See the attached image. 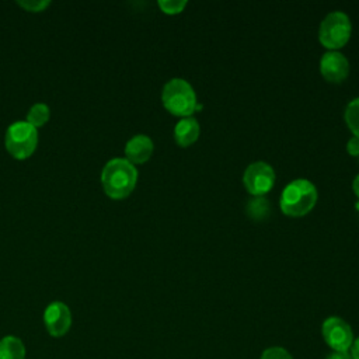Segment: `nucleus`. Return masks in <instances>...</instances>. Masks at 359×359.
Wrapping results in <instances>:
<instances>
[{"instance_id": "nucleus-1", "label": "nucleus", "mask_w": 359, "mask_h": 359, "mask_svg": "<svg viewBox=\"0 0 359 359\" xmlns=\"http://www.w3.org/2000/svg\"><path fill=\"white\" fill-rule=\"evenodd\" d=\"M137 171L126 158L109 160L101 172V184L105 194L112 199L126 198L135 188Z\"/></svg>"}, {"instance_id": "nucleus-2", "label": "nucleus", "mask_w": 359, "mask_h": 359, "mask_svg": "<svg viewBox=\"0 0 359 359\" xmlns=\"http://www.w3.org/2000/svg\"><path fill=\"white\" fill-rule=\"evenodd\" d=\"M317 202V189L313 182L297 178L289 182L280 195V209L289 216H303L309 213Z\"/></svg>"}, {"instance_id": "nucleus-3", "label": "nucleus", "mask_w": 359, "mask_h": 359, "mask_svg": "<svg viewBox=\"0 0 359 359\" xmlns=\"http://www.w3.org/2000/svg\"><path fill=\"white\" fill-rule=\"evenodd\" d=\"M164 107L174 115L189 116L196 109V94L192 86L184 79L168 80L161 93Z\"/></svg>"}, {"instance_id": "nucleus-4", "label": "nucleus", "mask_w": 359, "mask_h": 359, "mask_svg": "<svg viewBox=\"0 0 359 359\" xmlns=\"http://www.w3.org/2000/svg\"><path fill=\"white\" fill-rule=\"evenodd\" d=\"M4 144L14 158L25 160L38 146V129L27 121H17L7 128Z\"/></svg>"}, {"instance_id": "nucleus-5", "label": "nucleus", "mask_w": 359, "mask_h": 359, "mask_svg": "<svg viewBox=\"0 0 359 359\" xmlns=\"http://www.w3.org/2000/svg\"><path fill=\"white\" fill-rule=\"evenodd\" d=\"M351 21L344 11H332L320 24L318 39L328 49H337L346 43L351 35Z\"/></svg>"}, {"instance_id": "nucleus-6", "label": "nucleus", "mask_w": 359, "mask_h": 359, "mask_svg": "<svg viewBox=\"0 0 359 359\" xmlns=\"http://www.w3.org/2000/svg\"><path fill=\"white\" fill-rule=\"evenodd\" d=\"M247 191L254 196H264L275 184V171L265 161L251 163L243 175Z\"/></svg>"}, {"instance_id": "nucleus-7", "label": "nucleus", "mask_w": 359, "mask_h": 359, "mask_svg": "<svg viewBox=\"0 0 359 359\" xmlns=\"http://www.w3.org/2000/svg\"><path fill=\"white\" fill-rule=\"evenodd\" d=\"M327 345L335 352H348L353 342V334L348 323L339 317H328L321 327Z\"/></svg>"}, {"instance_id": "nucleus-8", "label": "nucleus", "mask_w": 359, "mask_h": 359, "mask_svg": "<svg viewBox=\"0 0 359 359\" xmlns=\"http://www.w3.org/2000/svg\"><path fill=\"white\" fill-rule=\"evenodd\" d=\"M43 323L52 337H63L72 325L70 309L62 302H52L43 311Z\"/></svg>"}, {"instance_id": "nucleus-9", "label": "nucleus", "mask_w": 359, "mask_h": 359, "mask_svg": "<svg viewBox=\"0 0 359 359\" xmlns=\"http://www.w3.org/2000/svg\"><path fill=\"white\" fill-rule=\"evenodd\" d=\"M321 74L332 83H339L346 79L349 73V63L348 59L337 50L325 52L320 62Z\"/></svg>"}, {"instance_id": "nucleus-10", "label": "nucleus", "mask_w": 359, "mask_h": 359, "mask_svg": "<svg viewBox=\"0 0 359 359\" xmlns=\"http://www.w3.org/2000/svg\"><path fill=\"white\" fill-rule=\"evenodd\" d=\"M153 140L146 135H135L126 142L125 156L132 164H140L150 158L153 153Z\"/></svg>"}, {"instance_id": "nucleus-11", "label": "nucleus", "mask_w": 359, "mask_h": 359, "mask_svg": "<svg viewBox=\"0 0 359 359\" xmlns=\"http://www.w3.org/2000/svg\"><path fill=\"white\" fill-rule=\"evenodd\" d=\"M199 136V123L194 116H185L174 128V137L180 146L192 144Z\"/></svg>"}, {"instance_id": "nucleus-12", "label": "nucleus", "mask_w": 359, "mask_h": 359, "mask_svg": "<svg viewBox=\"0 0 359 359\" xmlns=\"http://www.w3.org/2000/svg\"><path fill=\"white\" fill-rule=\"evenodd\" d=\"M0 359H25V346L22 341L14 335L0 339Z\"/></svg>"}, {"instance_id": "nucleus-13", "label": "nucleus", "mask_w": 359, "mask_h": 359, "mask_svg": "<svg viewBox=\"0 0 359 359\" xmlns=\"http://www.w3.org/2000/svg\"><path fill=\"white\" fill-rule=\"evenodd\" d=\"M49 118H50V109L46 104H42V102L32 105L27 114V122L36 129L43 126L49 121Z\"/></svg>"}, {"instance_id": "nucleus-14", "label": "nucleus", "mask_w": 359, "mask_h": 359, "mask_svg": "<svg viewBox=\"0 0 359 359\" xmlns=\"http://www.w3.org/2000/svg\"><path fill=\"white\" fill-rule=\"evenodd\" d=\"M269 209H271L269 201L265 195L264 196H254L247 203V213H248L250 217H252L255 220L265 219L269 215Z\"/></svg>"}, {"instance_id": "nucleus-15", "label": "nucleus", "mask_w": 359, "mask_h": 359, "mask_svg": "<svg viewBox=\"0 0 359 359\" xmlns=\"http://www.w3.org/2000/svg\"><path fill=\"white\" fill-rule=\"evenodd\" d=\"M345 121L355 136L359 137V97L353 98L345 108Z\"/></svg>"}, {"instance_id": "nucleus-16", "label": "nucleus", "mask_w": 359, "mask_h": 359, "mask_svg": "<svg viewBox=\"0 0 359 359\" xmlns=\"http://www.w3.org/2000/svg\"><path fill=\"white\" fill-rule=\"evenodd\" d=\"M158 6L164 13L175 14V13H180L187 6V1L185 0H160Z\"/></svg>"}, {"instance_id": "nucleus-17", "label": "nucleus", "mask_w": 359, "mask_h": 359, "mask_svg": "<svg viewBox=\"0 0 359 359\" xmlns=\"http://www.w3.org/2000/svg\"><path fill=\"white\" fill-rule=\"evenodd\" d=\"M261 359H293L292 355L279 346H273V348H268L262 352Z\"/></svg>"}, {"instance_id": "nucleus-18", "label": "nucleus", "mask_w": 359, "mask_h": 359, "mask_svg": "<svg viewBox=\"0 0 359 359\" xmlns=\"http://www.w3.org/2000/svg\"><path fill=\"white\" fill-rule=\"evenodd\" d=\"M18 4L25 8L27 11H31V13H39L42 10H45L50 1H41V0H27V1H18Z\"/></svg>"}, {"instance_id": "nucleus-19", "label": "nucleus", "mask_w": 359, "mask_h": 359, "mask_svg": "<svg viewBox=\"0 0 359 359\" xmlns=\"http://www.w3.org/2000/svg\"><path fill=\"white\" fill-rule=\"evenodd\" d=\"M346 150L352 156H359V137L358 136H353L349 139V142L346 144Z\"/></svg>"}, {"instance_id": "nucleus-20", "label": "nucleus", "mask_w": 359, "mask_h": 359, "mask_svg": "<svg viewBox=\"0 0 359 359\" xmlns=\"http://www.w3.org/2000/svg\"><path fill=\"white\" fill-rule=\"evenodd\" d=\"M327 359H352L351 358V353H348V352H332V353H330L328 356H327Z\"/></svg>"}, {"instance_id": "nucleus-21", "label": "nucleus", "mask_w": 359, "mask_h": 359, "mask_svg": "<svg viewBox=\"0 0 359 359\" xmlns=\"http://www.w3.org/2000/svg\"><path fill=\"white\" fill-rule=\"evenodd\" d=\"M351 358H352V359H359V338H356V339L352 342V346H351Z\"/></svg>"}, {"instance_id": "nucleus-22", "label": "nucleus", "mask_w": 359, "mask_h": 359, "mask_svg": "<svg viewBox=\"0 0 359 359\" xmlns=\"http://www.w3.org/2000/svg\"><path fill=\"white\" fill-rule=\"evenodd\" d=\"M352 188H353V192L356 194V196L359 198V174L353 178V182H352Z\"/></svg>"}, {"instance_id": "nucleus-23", "label": "nucleus", "mask_w": 359, "mask_h": 359, "mask_svg": "<svg viewBox=\"0 0 359 359\" xmlns=\"http://www.w3.org/2000/svg\"><path fill=\"white\" fill-rule=\"evenodd\" d=\"M355 208H356V209H358V210H359V201H358V202H356V203H355Z\"/></svg>"}]
</instances>
